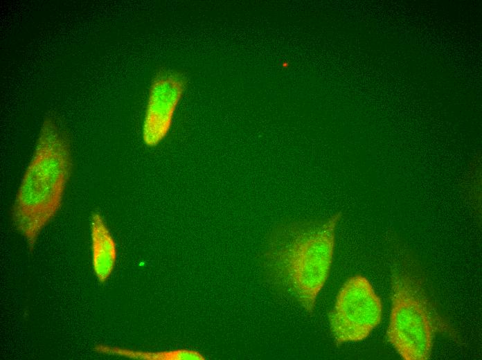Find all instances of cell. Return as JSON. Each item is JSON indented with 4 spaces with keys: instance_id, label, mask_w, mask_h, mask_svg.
<instances>
[{
    "instance_id": "obj_7",
    "label": "cell",
    "mask_w": 482,
    "mask_h": 360,
    "mask_svg": "<svg viewBox=\"0 0 482 360\" xmlns=\"http://www.w3.org/2000/svg\"><path fill=\"white\" fill-rule=\"evenodd\" d=\"M95 351L103 354L136 360L206 359V357L199 351L187 348H179L163 351H143L101 344L95 346Z\"/></svg>"
},
{
    "instance_id": "obj_3",
    "label": "cell",
    "mask_w": 482,
    "mask_h": 360,
    "mask_svg": "<svg viewBox=\"0 0 482 360\" xmlns=\"http://www.w3.org/2000/svg\"><path fill=\"white\" fill-rule=\"evenodd\" d=\"M387 339L405 360L430 358L435 336L447 326L430 301L419 276L407 269L392 276Z\"/></svg>"
},
{
    "instance_id": "obj_1",
    "label": "cell",
    "mask_w": 482,
    "mask_h": 360,
    "mask_svg": "<svg viewBox=\"0 0 482 360\" xmlns=\"http://www.w3.org/2000/svg\"><path fill=\"white\" fill-rule=\"evenodd\" d=\"M341 216L338 212L325 219L283 222L266 241L262 258L266 280L310 314L330 273Z\"/></svg>"
},
{
    "instance_id": "obj_8",
    "label": "cell",
    "mask_w": 482,
    "mask_h": 360,
    "mask_svg": "<svg viewBox=\"0 0 482 360\" xmlns=\"http://www.w3.org/2000/svg\"><path fill=\"white\" fill-rule=\"evenodd\" d=\"M288 65H289V64H288L287 62H283V64H282V66H283V68H286V67L288 66Z\"/></svg>"
},
{
    "instance_id": "obj_5",
    "label": "cell",
    "mask_w": 482,
    "mask_h": 360,
    "mask_svg": "<svg viewBox=\"0 0 482 360\" xmlns=\"http://www.w3.org/2000/svg\"><path fill=\"white\" fill-rule=\"evenodd\" d=\"M187 88L186 78L175 70L158 71L151 82L142 124L145 146L155 147L170 134Z\"/></svg>"
},
{
    "instance_id": "obj_2",
    "label": "cell",
    "mask_w": 482,
    "mask_h": 360,
    "mask_svg": "<svg viewBox=\"0 0 482 360\" xmlns=\"http://www.w3.org/2000/svg\"><path fill=\"white\" fill-rule=\"evenodd\" d=\"M73 168L68 134L54 118H46L11 208L12 224L30 251L61 209Z\"/></svg>"
},
{
    "instance_id": "obj_4",
    "label": "cell",
    "mask_w": 482,
    "mask_h": 360,
    "mask_svg": "<svg viewBox=\"0 0 482 360\" xmlns=\"http://www.w3.org/2000/svg\"><path fill=\"white\" fill-rule=\"evenodd\" d=\"M382 316L381 299L362 275L353 276L343 283L328 315L337 345L365 339L380 323Z\"/></svg>"
},
{
    "instance_id": "obj_6",
    "label": "cell",
    "mask_w": 482,
    "mask_h": 360,
    "mask_svg": "<svg viewBox=\"0 0 482 360\" xmlns=\"http://www.w3.org/2000/svg\"><path fill=\"white\" fill-rule=\"evenodd\" d=\"M91 262L98 281L105 283L116 267L118 251L116 240L103 216L98 212L90 219Z\"/></svg>"
}]
</instances>
